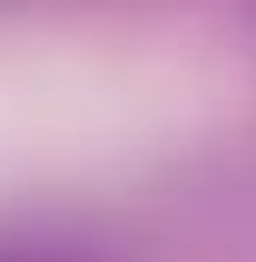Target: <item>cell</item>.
Here are the masks:
<instances>
[{
    "label": "cell",
    "mask_w": 256,
    "mask_h": 262,
    "mask_svg": "<svg viewBox=\"0 0 256 262\" xmlns=\"http://www.w3.org/2000/svg\"><path fill=\"white\" fill-rule=\"evenodd\" d=\"M0 262H104L79 238H49V232H12L0 238Z\"/></svg>",
    "instance_id": "6da1fadb"
}]
</instances>
